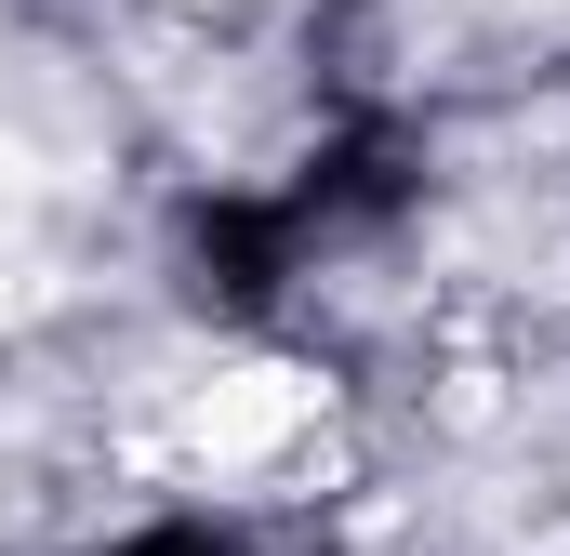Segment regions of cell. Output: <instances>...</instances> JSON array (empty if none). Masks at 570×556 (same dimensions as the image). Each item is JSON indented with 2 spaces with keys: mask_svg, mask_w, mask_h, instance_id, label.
I'll return each mask as SVG.
<instances>
[{
  "mask_svg": "<svg viewBox=\"0 0 570 556\" xmlns=\"http://www.w3.org/2000/svg\"><path fill=\"white\" fill-rule=\"evenodd\" d=\"M305 411H318V385L279 371V358H253V371H226V385L199 398V450H213V464H253V450H279Z\"/></svg>",
  "mask_w": 570,
  "mask_h": 556,
  "instance_id": "1",
  "label": "cell"
},
{
  "mask_svg": "<svg viewBox=\"0 0 570 556\" xmlns=\"http://www.w3.org/2000/svg\"><path fill=\"white\" fill-rule=\"evenodd\" d=\"M27 305H40V278H27V266H0V331H13Z\"/></svg>",
  "mask_w": 570,
  "mask_h": 556,
  "instance_id": "2",
  "label": "cell"
},
{
  "mask_svg": "<svg viewBox=\"0 0 570 556\" xmlns=\"http://www.w3.org/2000/svg\"><path fill=\"white\" fill-rule=\"evenodd\" d=\"M544 13H570V0H544Z\"/></svg>",
  "mask_w": 570,
  "mask_h": 556,
  "instance_id": "3",
  "label": "cell"
}]
</instances>
